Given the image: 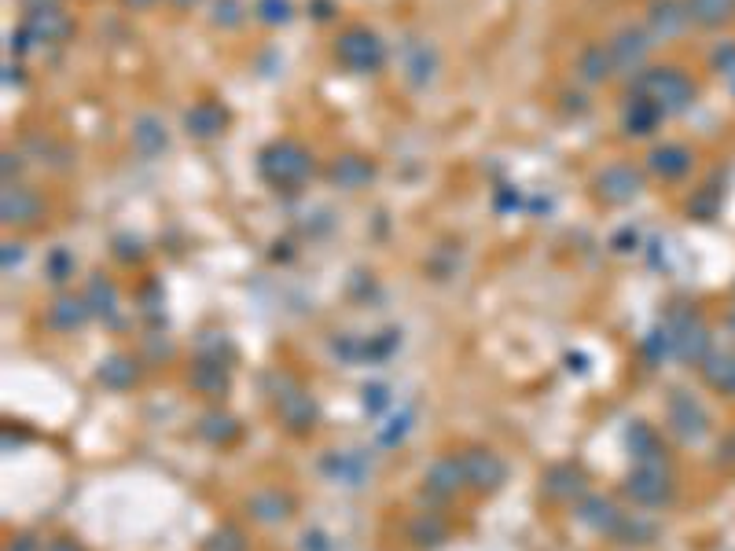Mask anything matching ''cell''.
<instances>
[{
	"label": "cell",
	"instance_id": "cell-43",
	"mask_svg": "<svg viewBox=\"0 0 735 551\" xmlns=\"http://www.w3.org/2000/svg\"><path fill=\"white\" fill-rule=\"evenodd\" d=\"M302 551H331V540L320 529H309V533H302Z\"/></svg>",
	"mask_w": 735,
	"mask_h": 551
},
{
	"label": "cell",
	"instance_id": "cell-18",
	"mask_svg": "<svg viewBox=\"0 0 735 551\" xmlns=\"http://www.w3.org/2000/svg\"><path fill=\"white\" fill-rule=\"evenodd\" d=\"M320 471L328 474L335 485H361L372 471V463L364 460L361 452H328L320 460Z\"/></svg>",
	"mask_w": 735,
	"mask_h": 551
},
{
	"label": "cell",
	"instance_id": "cell-33",
	"mask_svg": "<svg viewBox=\"0 0 735 551\" xmlns=\"http://www.w3.org/2000/svg\"><path fill=\"white\" fill-rule=\"evenodd\" d=\"M702 375H706V383L710 386H717V390H724V394H732L735 357H728V353H713V357H706V364H702Z\"/></svg>",
	"mask_w": 735,
	"mask_h": 551
},
{
	"label": "cell",
	"instance_id": "cell-12",
	"mask_svg": "<svg viewBox=\"0 0 735 551\" xmlns=\"http://www.w3.org/2000/svg\"><path fill=\"white\" fill-rule=\"evenodd\" d=\"M464 485H467V474H464L460 456H441V460H434L427 478H423V489H427L434 500H449V496H456V489H464Z\"/></svg>",
	"mask_w": 735,
	"mask_h": 551
},
{
	"label": "cell",
	"instance_id": "cell-7",
	"mask_svg": "<svg viewBox=\"0 0 735 551\" xmlns=\"http://www.w3.org/2000/svg\"><path fill=\"white\" fill-rule=\"evenodd\" d=\"M669 427L677 430V438L684 445H699L706 434H710V416L702 412V405L684 390H673L669 394Z\"/></svg>",
	"mask_w": 735,
	"mask_h": 551
},
{
	"label": "cell",
	"instance_id": "cell-13",
	"mask_svg": "<svg viewBox=\"0 0 735 551\" xmlns=\"http://www.w3.org/2000/svg\"><path fill=\"white\" fill-rule=\"evenodd\" d=\"M596 188H600V195L607 199V203H629V199H636L640 195V188H644V177L636 173L633 166H607L600 173V180H596Z\"/></svg>",
	"mask_w": 735,
	"mask_h": 551
},
{
	"label": "cell",
	"instance_id": "cell-34",
	"mask_svg": "<svg viewBox=\"0 0 735 551\" xmlns=\"http://www.w3.org/2000/svg\"><path fill=\"white\" fill-rule=\"evenodd\" d=\"M614 537L622 540V544H651V540L658 537V526L651 522V518L636 515V511H633V515L625 511L622 526H618V533H614Z\"/></svg>",
	"mask_w": 735,
	"mask_h": 551
},
{
	"label": "cell",
	"instance_id": "cell-37",
	"mask_svg": "<svg viewBox=\"0 0 735 551\" xmlns=\"http://www.w3.org/2000/svg\"><path fill=\"white\" fill-rule=\"evenodd\" d=\"M408 78L416 85H427L434 78V52L427 45H412V56H408Z\"/></svg>",
	"mask_w": 735,
	"mask_h": 551
},
{
	"label": "cell",
	"instance_id": "cell-5",
	"mask_svg": "<svg viewBox=\"0 0 735 551\" xmlns=\"http://www.w3.org/2000/svg\"><path fill=\"white\" fill-rule=\"evenodd\" d=\"M625 493L633 496V504L640 507H666L673 504V474H669V463H636L629 478H625Z\"/></svg>",
	"mask_w": 735,
	"mask_h": 551
},
{
	"label": "cell",
	"instance_id": "cell-30",
	"mask_svg": "<svg viewBox=\"0 0 735 551\" xmlns=\"http://www.w3.org/2000/svg\"><path fill=\"white\" fill-rule=\"evenodd\" d=\"M85 298H89V305H92V316H100V320H114V313H118V291H114L111 280L92 276L89 287H85Z\"/></svg>",
	"mask_w": 735,
	"mask_h": 551
},
{
	"label": "cell",
	"instance_id": "cell-50",
	"mask_svg": "<svg viewBox=\"0 0 735 551\" xmlns=\"http://www.w3.org/2000/svg\"><path fill=\"white\" fill-rule=\"evenodd\" d=\"M732 394H735V386H732Z\"/></svg>",
	"mask_w": 735,
	"mask_h": 551
},
{
	"label": "cell",
	"instance_id": "cell-24",
	"mask_svg": "<svg viewBox=\"0 0 735 551\" xmlns=\"http://www.w3.org/2000/svg\"><path fill=\"white\" fill-rule=\"evenodd\" d=\"M96 379H100L107 390H129V386H136V379H140V368H136L133 357L111 353V357L96 368Z\"/></svg>",
	"mask_w": 735,
	"mask_h": 551
},
{
	"label": "cell",
	"instance_id": "cell-39",
	"mask_svg": "<svg viewBox=\"0 0 735 551\" xmlns=\"http://www.w3.org/2000/svg\"><path fill=\"white\" fill-rule=\"evenodd\" d=\"M408 427H412V416H408V412H397L386 427H379V445H397V441L408 434Z\"/></svg>",
	"mask_w": 735,
	"mask_h": 551
},
{
	"label": "cell",
	"instance_id": "cell-20",
	"mask_svg": "<svg viewBox=\"0 0 735 551\" xmlns=\"http://www.w3.org/2000/svg\"><path fill=\"white\" fill-rule=\"evenodd\" d=\"M625 445L633 452L636 463H669L666 460V449H662V438H658V430L644 419H633L629 430H625Z\"/></svg>",
	"mask_w": 735,
	"mask_h": 551
},
{
	"label": "cell",
	"instance_id": "cell-35",
	"mask_svg": "<svg viewBox=\"0 0 735 551\" xmlns=\"http://www.w3.org/2000/svg\"><path fill=\"white\" fill-rule=\"evenodd\" d=\"M644 357L651 360V364H662L666 357H673V338H669V327L658 324L655 331H647L644 335Z\"/></svg>",
	"mask_w": 735,
	"mask_h": 551
},
{
	"label": "cell",
	"instance_id": "cell-19",
	"mask_svg": "<svg viewBox=\"0 0 735 551\" xmlns=\"http://www.w3.org/2000/svg\"><path fill=\"white\" fill-rule=\"evenodd\" d=\"M647 23H651V34L655 37H677L684 26L691 23L688 0H651V12H647Z\"/></svg>",
	"mask_w": 735,
	"mask_h": 551
},
{
	"label": "cell",
	"instance_id": "cell-17",
	"mask_svg": "<svg viewBox=\"0 0 735 551\" xmlns=\"http://www.w3.org/2000/svg\"><path fill=\"white\" fill-rule=\"evenodd\" d=\"M0 214H4V225H30L41 217V195L23 184H8L0 199Z\"/></svg>",
	"mask_w": 735,
	"mask_h": 551
},
{
	"label": "cell",
	"instance_id": "cell-6",
	"mask_svg": "<svg viewBox=\"0 0 735 551\" xmlns=\"http://www.w3.org/2000/svg\"><path fill=\"white\" fill-rule=\"evenodd\" d=\"M276 401V412H280V423L291 434H309L317 427V401L306 394V386H298L291 375H280V390L272 394Z\"/></svg>",
	"mask_w": 735,
	"mask_h": 551
},
{
	"label": "cell",
	"instance_id": "cell-8",
	"mask_svg": "<svg viewBox=\"0 0 735 551\" xmlns=\"http://www.w3.org/2000/svg\"><path fill=\"white\" fill-rule=\"evenodd\" d=\"M460 463H464L467 485L475 493H497L500 485L508 482V463L493 449H467L460 452Z\"/></svg>",
	"mask_w": 735,
	"mask_h": 551
},
{
	"label": "cell",
	"instance_id": "cell-32",
	"mask_svg": "<svg viewBox=\"0 0 735 551\" xmlns=\"http://www.w3.org/2000/svg\"><path fill=\"white\" fill-rule=\"evenodd\" d=\"M688 12L699 26H721L735 15V0H688Z\"/></svg>",
	"mask_w": 735,
	"mask_h": 551
},
{
	"label": "cell",
	"instance_id": "cell-45",
	"mask_svg": "<svg viewBox=\"0 0 735 551\" xmlns=\"http://www.w3.org/2000/svg\"><path fill=\"white\" fill-rule=\"evenodd\" d=\"M19 261H23V243H4V272H12Z\"/></svg>",
	"mask_w": 735,
	"mask_h": 551
},
{
	"label": "cell",
	"instance_id": "cell-22",
	"mask_svg": "<svg viewBox=\"0 0 735 551\" xmlns=\"http://www.w3.org/2000/svg\"><path fill=\"white\" fill-rule=\"evenodd\" d=\"M666 114H662V107H655V103L647 100V96H640L636 92L633 100L625 103V111H622V125H625V133H633V136H647V133H655L658 122H662Z\"/></svg>",
	"mask_w": 735,
	"mask_h": 551
},
{
	"label": "cell",
	"instance_id": "cell-3",
	"mask_svg": "<svg viewBox=\"0 0 735 551\" xmlns=\"http://www.w3.org/2000/svg\"><path fill=\"white\" fill-rule=\"evenodd\" d=\"M662 324L669 327V338H673V357L688 360V364L710 357V331L695 309H669Z\"/></svg>",
	"mask_w": 735,
	"mask_h": 551
},
{
	"label": "cell",
	"instance_id": "cell-42",
	"mask_svg": "<svg viewBox=\"0 0 735 551\" xmlns=\"http://www.w3.org/2000/svg\"><path fill=\"white\" fill-rule=\"evenodd\" d=\"M217 23H225V26H236L243 15H239V4L236 0H217V15H214Z\"/></svg>",
	"mask_w": 735,
	"mask_h": 551
},
{
	"label": "cell",
	"instance_id": "cell-46",
	"mask_svg": "<svg viewBox=\"0 0 735 551\" xmlns=\"http://www.w3.org/2000/svg\"><path fill=\"white\" fill-rule=\"evenodd\" d=\"M45 551H81V544H74L70 537H59V540H52Z\"/></svg>",
	"mask_w": 735,
	"mask_h": 551
},
{
	"label": "cell",
	"instance_id": "cell-15",
	"mask_svg": "<svg viewBox=\"0 0 735 551\" xmlns=\"http://www.w3.org/2000/svg\"><path fill=\"white\" fill-rule=\"evenodd\" d=\"M92 316V305L85 294H59L56 302L48 305V327L52 331H78V327L89 324Z\"/></svg>",
	"mask_w": 735,
	"mask_h": 551
},
{
	"label": "cell",
	"instance_id": "cell-4",
	"mask_svg": "<svg viewBox=\"0 0 735 551\" xmlns=\"http://www.w3.org/2000/svg\"><path fill=\"white\" fill-rule=\"evenodd\" d=\"M335 56H339L342 67L353 70V74H375V70L386 63V48L372 30L350 26V30H342L339 41H335Z\"/></svg>",
	"mask_w": 735,
	"mask_h": 551
},
{
	"label": "cell",
	"instance_id": "cell-27",
	"mask_svg": "<svg viewBox=\"0 0 735 551\" xmlns=\"http://www.w3.org/2000/svg\"><path fill=\"white\" fill-rule=\"evenodd\" d=\"M372 177H375L372 162H364V158H357V155H342L339 162L331 166V184H339V188H346V192L364 188Z\"/></svg>",
	"mask_w": 735,
	"mask_h": 551
},
{
	"label": "cell",
	"instance_id": "cell-38",
	"mask_svg": "<svg viewBox=\"0 0 735 551\" xmlns=\"http://www.w3.org/2000/svg\"><path fill=\"white\" fill-rule=\"evenodd\" d=\"M45 272L52 283H67L70 276H74V254H70L67 247H56L45 258Z\"/></svg>",
	"mask_w": 735,
	"mask_h": 551
},
{
	"label": "cell",
	"instance_id": "cell-40",
	"mask_svg": "<svg viewBox=\"0 0 735 551\" xmlns=\"http://www.w3.org/2000/svg\"><path fill=\"white\" fill-rule=\"evenodd\" d=\"M258 15L265 23H287L291 19V4L287 0H258Z\"/></svg>",
	"mask_w": 735,
	"mask_h": 551
},
{
	"label": "cell",
	"instance_id": "cell-44",
	"mask_svg": "<svg viewBox=\"0 0 735 551\" xmlns=\"http://www.w3.org/2000/svg\"><path fill=\"white\" fill-rule=\"evenodd\" d=\"M4 551H41V540L34 533H19V537L8 540V548Z\"/></svg>",
	"mask_w": 735,
	"mask_h": 551
},
{
	"label": "cell",
	"instance_id": "cell-11",
	"mask_svg": "<svg viewBox=\"0 0 735 551\" xmlns=\"http://www.w3.org/2000/svg\"><path fill=\"white\" fill-rule=\"evenodd\" d=\"M23 30L30 41H63V37L74 30L67 12H59L52 4H41V8H30L23 19Z\"/></svg>",
	"mask_w": 735,
	"mask_h": 551
},
{
	"label": "cell",
	"instance_id": "cell-21",
	"mask_svg": "<svg viewBox=\"0 0 735 551\" xmlns=\"http://www.w3.org/2000/svg\"><path fill=\"white\" fill-rule=\"evenodd\" d=\"M607 52H611L618 70H636L647 59V52H651V41H647V34H640V30H622V34L607 45Z\"/></svg>",
	"mask_w": 735,
	"mask_h": 551
},
{
	"label": "cell",
	"instance_id": "cell-10",
	"mask_svg": "<svg viewBox=\"0 0 735 551\" xmlns=\"http://www.w3.org/2000/svg\"><path fill=\"white\" fill-rule=\"evenodd\" d=\"M574 518L581 522V526H588L592 533H607V537H614L618 533V526H622L625 511L618 504H614L611 496H600V493H585L581 500L574 504Z\"/></svg>",
	"mask_w": 735,
	"mask_h": 551
},
{
	"label": "cell",
	"instance_id": "cell-26",
	"mask_svg": "<svg viewBox=\"0 0 735 551\" xmlns=\"http://www.w3.org/2000/svg\"><path fill=\"white\" fill-rule=\"evenodd\" d=\"M408 540L416 544V548H438L449 540V522L434 511H423V515L412 518V526H408Z\"/></svg>",
	"mask_w": 735,
	"mask_h": 551
},
{
	"label": "cell",
	"instance_id": "cell-9",
	"mask_svg": "<svg viewBox=\"0 0 735 551\" xmlns=\"http://www.w3.org/2000/svg\"><path fill=\"white\" fill-rule=\"evenodd\" d=\"M588 489V478L577 463H552L541 474V493L555 504H577Z\"/></svg>",
	"mask_w": 735,
	"mask_h": 551
},
{
	"label": "cell",
	"instance_id": "cell-48",
	"mask_svg": "<svg viewBox=\"0 0 735 551\" xmlns=\"http://www.w3.org/2000/svg\"><path fill=\"white\" fill-rule=\"evenodd\" d=\"M125 4H133V8H151L155 0H125Z\"/></svg>",
	"mask_w": 735,
	"mask_h": 551
},
{
	"label": "cell",
	"instance_id": "cell-29",
	"mask_svg": "<svg viewBox=\"0 0 735 551\" xmlns=\"http://www.w3.org/2000/svg\"><path fill=\"white\" fill-rule=\"evenodd\" d=\"M195 430H199V438H206L210 445H228V441L239 438V423L228 416V412H206Z\"/></svg>",
	"mask_w": 735,
	"mask_h": 551
},
{
	"label": "cell",
	"instance_id": "cell-2",
	"mask_svg": "<svg viewBox=\"0 0 735 551\" xmlns=\"http://www.w3.org/2000/svg\"><path fill=\"white\" fill-rule=\"evenodd\" d=\"M636 92L647 96L655 107H662V114L684 111V107H691V100H695V85L673 67L644 70V74L636 78Z\"/></svg>",
	"mask_w": 735,
	"mask_h": 551
},
{
	"label": "cell",
	"instance_id": "cell-28",
	"mask_svg": "<svg viewBox=\"0 0 735 551\" xmlns=\"http://www.w3.org/2000/svg\"><path fill=\"white\" fill-rule=\"evenodd\" d=\"M133 147L140 151V155H159V151H166V125L159 122V118H151V114H144V118H136L133 125Z\"/></svg>",
	"mask_w": 735,
	"mask_h": 551
},
{
	"label": "cell",
	"instance_id": "cell-23",
	"mask_svg": "<svg viewBox=\"0 0 735 551\" xmlns=\"http://www.w3.org/2000/svg\"><path fill=\"white\" fill-rule=\"evenodd\" d=\"M225 122H228V114L221 111V103H210V100L195 103L192 111L184 114V125H188V133L199 136V140H210V136H217L221 129H225Z\"/></svg>",
	"mask_w": 735,
	"mask_h": 551
},
{
	"label": "cell",
	"instance_id": "cell-16",
	"mask_svg": "<svg viewBox=\"0 0 735 551\" xmlns=\"http://www.w3.org/2000/svg\"><path fill=\"white\" fill-rule=\"evenodd\" d=\"M188 383H192V390H199L206 397H225L228 386H232V372H228V364L221 357H199L192 364Z\"/></svg>",
	"mask_w": 735,
	"mask_h": 551
},
{
	"label": "cell",
	"instance_id": "cell-31",
	"mask_svg": "<svg viewBox=\"0 0 735 551\" xmlns=\"http://www.w3.org/2000/svg\"><path fill=\"white\" fill-rule=\"evenodd\" d=\"M611 67H614V59H611V52H607L603 45L585 48V52H581V59H577V74H581V81H588V85L611 78Z\"/></svg>",
	"mask_w": 735,
	"mask_h": 551
},
{
	"label": "cell",
	"instance_id": "cell-47",
	"mask_svg": "<svg viewBox=\"0 0 735 551\" xmlns=\"http://www.w3.org/2000/svg\"><path fill=\"white\" fill-rule=\"evenodd\" d=\"M566 368H570V372H588V364H585V357H581V353H570V357H566Z\"/></svg>",
	"mask_w": 735,
	"mask_h": 551
},
{
	"label": "cell",
	"instance_id": "cell-41",
	"mask_svg": "<svg viewBox=\"0 0 735 551\" xmlns=\"http://www.w3.org/2000/svg\"><path fill=\"white\" fill-rule=\"evenodd\" d=\"M361 394H364V408H368V412H372V416H379V412H383V408L390 405V390H386L383 383H372V386H364Z\"/></svg>",
	"mask_w": 735,
	"mask_h": 551
},
{
	"label": "cell",
	"instance_id": "cell-36",
	"mask_svg": "<svg viewBox=\"0 0 735 551\" xmlns=\"http://www.w3.org/2000/svg\"><path fill=\"white\" fill-rule=\"evenodd\" d=\"M203 551H247V537L236 526H221L203 540Z\"/></svg>",
	"mask_w": 735,
	"mask_h": 551
},
{
	"label": "cell",
	"instance_id": "cell-25",
	"mask_svg": "<svg viewBox=\"0 0 735 551\" xmlns=\"http://www.w3.org/2000/svg\"><path fill=\"white\" fill-rule=\"evenodd\" d=\"M647 166L655 169L658 177L677 180V177H684V173L691 169V151H688V147H680V144H662V147H655V151L647 155Z\"/></svg>",
	"mask_w": 735,
	"mask_h": 551
},
{
	"label": "cell",
	"instance_id": "cell-14",
	"mask_svg": "<svg viewBox=\"0 0 735 551\" xmlns=\"http://www.w3.org/2000/svg\"><path fill=\"white\" fill-rule=\"evenodd\" d=\"M247 515L261 526H280L294 515V500L280 489H258V493L247 500Z\"/></svg>",
	"mask_w": 735,
	"mask_h": 551
},
{
	"label": "cell",
	"instance_id": "cell-49",
	"mask_svg": "<svg viewBox=\"0 0 735 551\" xmlns=\"http://www.w3.org/2000/svg\"><path fill=\"white\" fill-rule=\"evenodd\" d=\"M173 4H177V8H188V4H195V0H173Z\"/></svg>",
	"mask_w": 735,
	"mask_h": 551
},
{
	"label": "cell",
	"instance_id": "cell-1",
	"mask_svg": "<svg viewBox=\"0 0 735 551\" xmlns=\"http://www.w3.org/2000/svg\"><path fill=\"white\" fill-rule=\"evenodd\" d=\"M258 169L261 177L276 184V188H294V184H302L313 173V158H309L306 147L294 144V140H276V144H269L258 155Z\"/></svg>",
	"mask_w": 735,
	"mask_h": 551
}]
</instances>
